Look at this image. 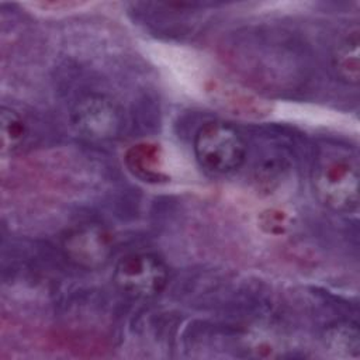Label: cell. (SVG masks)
<instances>
[{"label":"cell","instance_id":"ba28073f","mask_svg":"<svg viewBox=\"0 0 360 360\" xmlns=\"http://www.w3.org/2000/svg\"><path fill=\"white\" fill-rule=\"evenodd\" d=\"M28 128L22 117L8 107H1L0 112V136H1V150L3 153L14 152L18 149L25 136Z\"/></svg>","mask_w":360,"mask_h":360},{"label":"cell","instance_id":"9c48e42d","mask_svg":"<svg viewBox=\"0 0 360 360\" xmlns=\"http://www.w3.org/2000/svg\"><path fill=\"white\" fill-rule=\"evenodd\" d=\"M127 163L134 173L146 180L159 177L160 156L155 145L142 143L131 148L127 155Z\"/></svg>","mask_w":360,"mask_h":360},{"label":"cell","instance_id":"277c9868","mask_svg":"<svg viewBox=\"0 0 360 360\" xmlns=\"http://www.w3.org/2000/svg\"><path fill=\"white\" fill-rule=\"evenodd\" d=\"M77 134L93 141H107L121 129V112L117 104L101 94H87L76 101L70 112Z\"/></svg>","mask_w":360,"mask_h":360},{"label":"cell","instance_id":"5b68a950","mask_svg":"<svg viewBox=\"0 0 360 360\" xmlns=\"http://www.w3.org/2000/svg\"><path fill=\"white\" fill-rule=\"evenodd\" d=\"M66 257L84 269L104 266L114 250V242L107 229L96 224H83L72 228L62 240Z\"/></svg>","mask_w":360,"mask_h":360},{"label":"cell","instance_id":"7a4b0ae2","mask_svg":"<svg viewBox=\"0 0 360 360\" xmlns=\"http://www.w3.org/2000/svg\"><path fill=\"white\" fill-rule=\"evenodd\" d=\"M194 155L205 170L215 174H228L243 165L246 143L232 125L222 121H208L195 132Z\"/></svg>","mask_w":360,"mask_h":360},{"label":"cell","instance_id":"3957f363","mask_svg":"<svg viewBox=\"0 0 360 360\" xmlns=\"http://www.w3.org/2000/svg\"><path fill=\"white\" fill-rule=\"evenodd\" d=\"M112 280L122 294L148 300L165 290L167 269L156 255L129 253L117 262Z\"/></svg>","mask_w":360,"mask_h":360},{"label":"cell","instance_id":"6da1fadb","mask_svg":"<svg viewBox=\"0 0 360 360\" xmlns=\"http://www.w3.org/2000/svg\"><path fill=\"white\" fill-rule=\"evenodd\" d=\"M316 200L333 212L347 214L359 207V169L347 156H328L312 173Z\"/></svg>","mask_w":360,"mask_h":360},{"label":"cell","instance_id":"8992f818","mask_svg":"<svg viewBox=\"0 0 360 360\" xmlns=\"http://www.w3.org/2000/svg\"><path fill=\"white\" fill-rule=\"evenodd\" d=\"M359 32L354 31L336 44L332 52V68L339 80L346 84H359L360 60H359Z\"/></svg>","mask_w":360,"mask_h":360},{"label":"cell","instance_id":"52a82bcc","mask_svg":"<svg viewBox=\"0 0 360 360\" xmlns=\"http://www.w3.org/2000/svg\"><path fill=\"white\" fill-rule=\"evenodd\" d=\"M323 345L333 356L359 357L360 335L356 323L340 321L329 325L323 333Z\"/></svg>","mask_w":360,"mask_h":360},{"label":"cell","instance_id":"30bf717a","mask_svg":"<svg viewBox=\"0 0 360 360\" xmlns=\"http://www.w3.org/2000/svg\"><path fill=\"white\" fill-rule=\"evenodd\" d=\"M51 4H52V6H55V7H56V10H58V4H55V3H51ZM62 6H63V7H68V8H69V4H66V3H63Z\"/></svg>","mask_w":360,"mask_h":360}]
</instances>
